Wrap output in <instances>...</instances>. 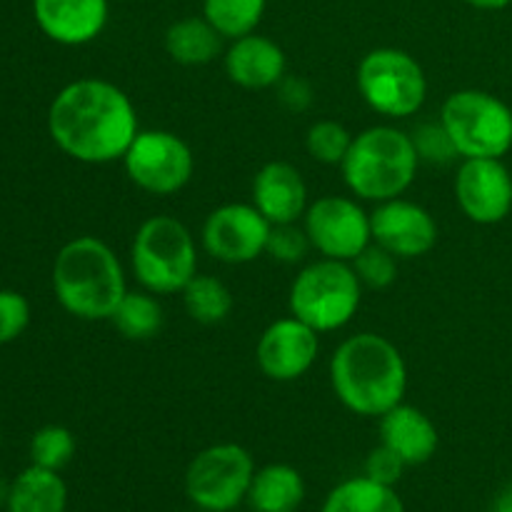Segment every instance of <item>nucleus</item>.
I'll return each instance as SVG.
<instances>
[{
  "mask_svg": "<svg viewBox=\"0 0 512 512\" xmlns=\"http://www.w3.org/2000/svg\"><path fill=\"white\" fill-rule=\"evenodd\" d=\"M163 305L148 290H128L115 308L110 323L125 340H150L163 328Z\"/></svg>",
  "mask_w": 512,
  "mask_h": 512,
  "instance_id": "393cba45",
  "label": "nucleus"
},
{
  "mask_svg": "<svg viewBox=\"0 0 512 512\" xmlns=\"http://www.w3.org/2000/svg\"><path fill=\"white\" fill-rule=\"evenodd\" d=\"M40 33L65 48H80L100 38L110 18V0H33Z\"/></svg>",
  "mask_w": 512,
  "mask_h": 512,
  "instance_id": "dca6fc26",
  "label": "nucleus"
},
{
  "mask_svg": "<svg viewBox=\"0 0 512 512\" xmlns=\"http://www.w3.org/2000/svg\"><path fill=\"white\" fill-rule=\"evenodd\" d=\"M493 512H512V483L505 485V488L498 493Z\"/></svg>",
  "mask_w": 512,
  "mask_h": 512,
  "instance_id": "c9c22d12",
  "label": "nucleus"
},
{
  "mask_svg": "<svg viewBox=\"0 0 512 512\" xmlns=\"http://www.w3.org/2000/svg\"><path fill=\"white\" fill-rule=\"evenodd\" d=\"M250 203L268 218L270 225L300 223L308 210V183L288 160H270L255 173Z\"/></svg>",
  "mask_w": 512,
  "mask_h": 512,
  "instance_id": "f3484780",
  "label": "nucleus"
},
{
  "mask_svg": "<svg viewBox=\"0 0 512 512\" xmlns=\"http://www.w3.org/2000/svg\"><path fill=\"white\" fill-rule=\"evenodd\" d=\"M303 228L310 248L320 258L353 263L370 243V213L348 195H323L313 200L303 215Z\"/></svg>",
  "mask_w": 512,
  "mask_h": 512,
  "instance_id": "9b49d317",
  "label": "nucleus"
},
{
  "mask_svg": "<svg viewBox=\"0 0 512 512\" xmlns=\"http://www.w3.org/2000/svg\"><path fill=\"white\" fill-rule=\"evenodd\" d=\"M363 290L353 265L320 258L295 275L288 293L290 315L320 335L335 333L353 323L363 303Z\"/></svg>",
  "mask_w": 512,
  "mask_h": 512,
  "instance_id": "423d86ee",
  "label": "nucleus"
},
{
  "mask_svg": "<svg viewBox=\"0 0 512 512\" xmlns=\"http://www.w3.org/2000/svg\"><path fill=\"white\" fill-rule=\"evenodd\" d=\"M8 495H10V483L0 475V510H5V505H8Z\"/></svg>",
  "mask_w": 512,
  "mask_h": 512,
  "instance_id": "e433bc0d",
  "label": "nucleus"
},
{
  "mask_svg": "<svg viewBox=\"0 0 512 512\" xmlns=\"http://www.w3.org/2000/svg\"><path fill=\"white\" fill-rule=\"evenodd\" d=\"M68 485L58 470L28 465L10 480L5 512H65Z\"/></svg>",
  "mask_w": 512,
  "mask_h": 512,
  "instance_id": "412c9836",
  "label": "nucleus"
},
{
  "mask_svg": "<svg viewBox=\"0 0 512 512\" xmlns=\"http://www.w3.org/2000/svg\"><path fill=\"white\" fill-rule=\"evenodd\" d=\"M50 280L60 308L88 323L113 318L128 293L123 263L115 250L95 235L68 240L55 255Z\"/></svg>",
  "mask_w": 512,
  "mask_h": 512,
  "instance_id": "7ed1b4c3",
  "label": "nucleus"
},
{
  "mask_svg": "<svg viewBox=\"0 0 512 512\" xmlns=\"http://www.w3.org/2000/svg\"><path fill=\"white\" fill-rule=\"evenodd\" d=\"M120 163L135 188L158 198L180 193L195 173L193 148L173 130H140Z\"/></svg>",
  "mask_w": 512,
  "mask_h": 512,
  "instance_id": "9d476101",
  "label": "nucleus"
},
{
  "mask_svg": "<svg viewBox=\"0 0 512 512\" xmlns=\"http://www.w3.org/2000/svg\"><path fill=\"white\" fill-rule=\"evenodd\" d=\"M310 250L313 248H310V240L308 235H305L303 225L290 223V225H273L265 253L283 265H298L303 263L305 255H308Z\"/></svg>",
  "mask_w": 512,
  "mask_h": 512,
  "instance_id": "7c9ffc66",
  "label": "nucleus"
},
{
  "mask_svg": "<svg viewBox=\"0 0 512 512\" xmlns=\"http://www.w3.org/2000/svg\"><path fill=\"white\" fill-rule=\"evenodd\" d=\"M180 298H183V308L188 313V318L200 325L225 323L230 318V313H233L235 305L228 285L220 278H215V275L205 273L193 275V280L185 285Z\"/></svg>",
  "mask_w": 512,
  "mask_h": 512,
  "instance_id": "b1692460",
  "label": "nucleus"
},
{
  "mask_svg": "<svg viewBox=\"0 0 512 512\" xmlns=\"http://www.w3.org/2000/svg\"><path fill=\"white\" fill-rule=\"evenodd\" d=\"M165 53L170 60L185 68H198V65L213 63L218 55H223L225 38L203 18V15H188L165 30Z\"/></svg>",
  "mask_w": 512,
  "mask_h": 512,
  "instance_id": "4be33fe9",
  "label": "nucleus"
},
{
  "mask_svg": "<svg viewBox=\"0 0 512 512\" xmlns=\"http://www.w3.org/2000/svg\"><path fill=\"white\" fill-rule=\"evenodd\" d=\"M463 3L475 10H503L512 5V0H463Z\"/></svg>",
  "mask_w": 512,
  "mask_h": 512,
  "instance_id": "f704fd0d",
  "label": "nucleus"
},
{
  "mask_svg": "<svg viewBox=\"0 0 512 512\" xmlns=\"http://www.w3.org/2000/svg\"><path fill=\"white\" fill-rule=\"evenodd\" d=\"M278 95L290 110H298V113H303V110L313 105V88L303 78H288L285 75L278 83Z\"/></svg>",
  "mask_w": 512,
  "mask_h": 512,
  "instance_id": "72a5a7b5",
  "label": "nucleus"
},
{
  "mask_svg": "<svg viewBox=\"0 0 512 512\" xmlns=\"http://www.w3.org/2000/svg\"><path fill=\"white\" fill-rule=\"evenodd\" d=\"M373 243L393 253L398 260H415L428 255L438 245L440 228L425 205L408 198L375 203L370 213Z\"/></svg>",
  "mask_w": 512,
  "mask_h": 512,
  "instance_id": "4468645a",
  "label": "nucleus"
},
{
  "mask_svg": "<svg viewBox=\"0 0 512 512\" xmlns=\"http://www.w3.org/2000/svg\"><path fill=\"white\" fill-rule=\"evenodd\" d=\"M398 263L400 260L393 253H388L380 245L370 243L350 265H353L355 275L363 283V288L388 290L398 280Z\"/></svg>",
  "mask_w": 512,
  "mask_h": 512,
  "instance_id": "c85d7f7f",
  "label": "nucleus"
},
{
  "mask_svg": "<svg viewBox=\"0 0 512 512\" xmlns=\"http://www.w3.org/2000/svg\"><path fill=\"white\" fill-rule=\"evenodd\" d=\"M138 133L133 100L110 80L78 78L50 100V140L78 163L105 165L123 160Z\"/></svg>",
  "mask_w": 512,
  "mask_h": 512,
  "instance_id": "f257e3e1",
  "label": "nucleus"
},
{
  "mask_svg": "<svg viewBox=\"0 0 512 512\" xmlns=\"http://www.w3.org/2000/svg\"><path fill=\"white\" fill-rule=\"evenodd\" d=\"M320 355V333L295 315L278 318L263 330L255 345V363L268 380L293 383L315 365Z\"/></svg>",
  "mask_w": 512,
  "mask_h": 512,
  "instance_id": "2eb2a0df",
  "label": "nucleus"
},
{
  "mask_svg": "<svg viewBox=\"0 0 512 512\" xmlns=\"http://www.w3.org/2000/svg\"><path fill=\"white\" fill-rule=\"evenodd\" d=\"M378 420L380 443L393 450L408 468L425 465L435 458L440 448V435L430 415H425L423 410L403 400Z\"/></svg>",
  "mask_w": 512,
  "mask_h": 512,
  "instance_id": "6ab92c4d",
  "label": "nucleus"
},
{
  "mask_svg": "<svg viewBox=\"0 0 512 512\" xmlns=\"http://www.w3.org/2000/svg\"><path fill=\"white\" fill-rule=\"evenodd\" d=\"M273 225L253 203H225L210 210L200 228V245L225 265H248L265 255Z\"/></svg>",
  "mask_w": 512,
  "mask_h": 512,
  "instance_id": "f8f14e48",
  "label": "nucleus"
},
{
  "mask_svg": "<svg viewBox=\"0 0 512 512\" xmlns=\"http://www.w3.org/2000/svg\"><path fill=\"white\" fill-rule=\"evenodd\" d=\"M420 155L413 135L395 125H370L353 135L340 163L343 183L358 200L385 203L400 198L418 178Z\"/></svg>",
  "mask_w": 512,
  "mask_h": 512,
  "instance_id": "20e7f679",
  "label": "nucleus"
},
{
  "mask_svg": "<svg viewBox=\"0 0 512 512\" xmlns=\"http://www.w3.org/2000/svg\"><path fill=\"white\" fill-rule=\"evenodd\" d=\"M455 203L470 223H503L512 213V173L503 158H465L455 175Z\"/></svg>",
  "mask_w": 512,
  "mask_h": 512,
  "instance_id": "ddd939ff",
  "label": "nucleus"
},
{
  "mask_svg": "<svg viewBox=\"0 0 512 512\" xmlns=\"http://www.w3.org/2000/svg\"><path fill=\"white\" fill-rule=\"evenodd\" d=\"M75 450H78L75 435L65 425H43L30 438V465L60 473L75 458Z\"/></svg>",
  "mask_w": 512,
  "mask_h": 512,
  "instance_id": "bb28decb",
  "label": "nucleus"
},
{
  "mask_svg": "<svg viewBox=\"0 0 512 512\" xmlns=\"http://www.w3.org/2000/svg\"><path fill=\"white\" fill-rule=\"evenodd\" d=\"M305 480L288 463H268L255 470L248 490L250 512H298L305 503Z\"/></svg>",
  "mask_w": 512,
  "mask_h": 512,
  "instance_id": "aec40b11",
  "label": "nucleus"
},
{
  "mask_svg": "<svg viewBox=\"0 0 512 512\" xmlns=\"http://www.w3.org/2000/svg\"><path fill=\"white\" fill-rule=\"evenodd\" d=\"M330 388L360 418H380L408 393V365L393 340L378 333L345 338L330 355Z\"/></svg>",
  "mask_w": 512,
  "mask_h": 512,
  "instance_id": "f03ea898",
  "label": "nucleus"
},
{
  "mask_svg": "<svg viewBox=\"0 0 512 512\" xmlns=\"http://www.w3.org/2000/svg\"><path fill=\"white\" fill-rule=\"evenodd\" d=\"M413 143L415 150L420 155V163L430 165H450L453 160H458V150H455L453 140H450L448 130L443 128V123H423L413 130Z\"/></svg>",
  "mask_w": 512,
  "mask_h": 512,
  "instance_id": "c756f323",
  "label": "nucleus"
},
{
  "mask_svg": "<svg viewBox=\"0 0 512 512\" xmlns=\"http://www.w3.org/2000/svg\"><path fill=\"white\" fill-rule=\"evenodd\" d=\"M268 0H203V18L225 40L243 38L258 30Z\"/></svg>",
  "mask_w": 512,
  "mask_h": 512,
  "instance_id": "a878e982",
  "label": "nucleus"
},
{
  "mask_svg": "<svg viewBox=\"0 0 512 512\" xmlns=\"http://www.w3.org/2000/svg\"><path fill=\"white\" fill-rule=\"evenodd\" d=\"M350 145H353V133L338 120H318L305 133V150L320 165H338L340 168Z\"/></svg>",
  "mask_w": 512,
  "mask_h": 512,
  "instance_id": "cd10ccee",
  "label": "nucleus"
},
{
  "mask_svg": "<svg viewBox=\"0 0 512 512\" xmlns=\"http://www.w3.org/2000/svg\"><path fill=\"white\" fill-rule=\"evenodd\" d=\"M190 512H203V510H190Z\"/></svg>",
  "mask_w": 512,
  "mask_h": 512,
  "instance_id": "4c0bfd02",
  "label": "nucleus"
},
{
  "mask_svg": "<svg viewBox=\"0 0 512 512\" xmlns=\"http://www.w3.org/2000/svg\"><path fill=\"white\" fill-rule=\"evenodd\" d=\"M405 468H408V465H405L403 460L393 453V450L385 448V445L380 443L378 448L370 450L368 458H365L363 475H368V478L375 480V483L393 485L395 488V485L400 483V478H403Z\"/></svg>",
  "mask_w": 512,
  "mask_h": 512,
  "instance_id": "473e14b6",
  "label": "nucleus"
},
{
  "mask_svg": "<svg viewBox=\"0 0 512 512\" xmlns=\"http://www.w3.org/2000/svg\"><path fill=\"white\" fill-rule=\"evenodd\" d=\"M255 470L253 455L243 445H208L185 468V495L195 510L235 512L248 500Z\"/></svg>",
  "mask_w": 512,
  "mask_h": 512,
  "instance_id": "1a4fd4ad",
  "label": "nucleus"
},
{
  "mask_svg": "<svg viewBox=\"0 0 512 512\" xmlns=\"http://www.w3.org/2000/svg\"><path fill=\"white\" fill-rule=\"evenodd\" d=\"M438 120L463 160L503 158L512 150V108L488 90H455L443 100Z\"/></svg>",
  "mask_w": 512,
  "mask_h": 512,
  "instance_id": "6e6552de",
  "label": "nucleus"
},
{
  "mask_svg": "<svg viewBox=\"0 0 512 512\" xmlns=\"http://www.w3.org/2000/svg\"><path fill=\"white\" fill-rule=\"evenodd\" d=\"M130 268L148 293L178 295L198 275V243L183 220L150 215L133 235Z\"/></svg>",
  "mask_w": 512,
  "mask_h": 512,
  "instance_id": "39448f33",
  "label": "nucleus"
},
{
  "mask_svg": "<svg viewBox=\"0 0 512 512\" xmlns=\"http://www.w3.org/2000/svg\"><path fill=\"white\" fill-rule=\"evenodd\" d=\"M30 325V303L18 290H0V345L18 340Z\"/></svg>",
  "mask_w": 512,
  "mask_h": 512,
  "instance_id": "2f4dec72",
  "label": "nucleus"
},
{
  "mask_svg": "<svg viewBox=\"0 0 512 512\" xmlns=\"http://www.w3.org/2000/svg\"><path fill=\"white\" fill-rule=\"evenodd\" d=\"M320 512H405V503L393 485L355 475L325 495Z\"/></svg>",
  "mask_w": 512,
  "mask_h": 512,
  "instance_id": "5701e85b",
  "label": "nucleus"
},
{
  "mask_svg": "<svg viewBox=\"0 0 512 512\" xmlns=\"http://www.w3.org/2000/svg\"><path fill=\"white\" fill-rule=\"evenodd\" d=\"M223 68L230 83L238 88L268 90L278 88L280 80L288 75V58L273 38L250 33L230 40L223 53Z\"/></svg>",
  "mask_w": 512,
  "mask_h": 512,
  "instance_id": "a211bd4d",
  "label": "nucleus"
},
{
  "mask_svg": "<svg viewBox=\"0 0 512 512\" xmlns=\"http://www.w3.org/2000/svg\"><path fill=\"white\" fill-rule=\"evenodd\" d=\"M360 98L373 113L403 120L418 113L428 100V75L415 55L403 48H373L355 70Z\"/></svg>",
  "mask_w": 512,
  "mask_h": 512,
  "instance_id": "0eeeda50",
  "label": "nucleus"
}]
</instances>
